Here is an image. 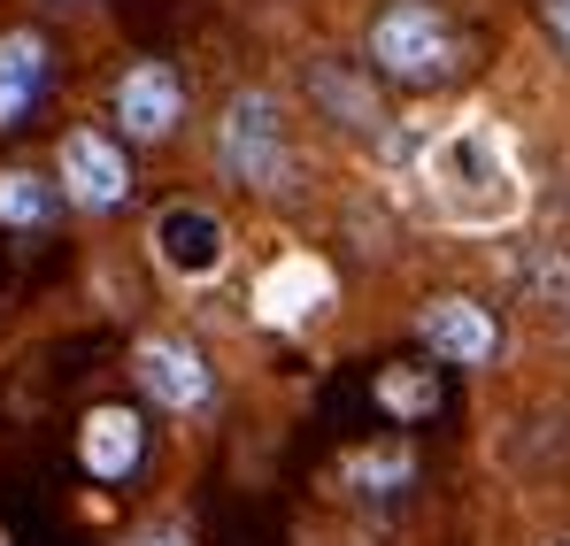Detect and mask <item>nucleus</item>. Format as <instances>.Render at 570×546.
Here are the masks:
<instances>
[{
	"label": "nucleus",
	"instance_id": "obj_16",
	"mask_svg": "<svg viewBox=\"0 0 570 546\" xmlns=\"http://www.w3.org/2000/svg\"><path fill=\"white\" fill-rule=\"evenodd\" d=\"M563 546H570V539H563Z\"/></svg>",
	"mask_w": 570,
	"mask_h": 546
},
{
	"label": "nucleus",
	"instance_id": "obj_13",
	"mask_svg": "<svg viewBox=\"0 0 570 546\" xmlns=\"http://www.w3.org/2000/svg\"><path fill=\"white\" fill-rule=\"evenodd\" d=\"M379 393H385V408H401V416H424V408H432V400H440V393H432V385H401V377H385Z\"/></svg>",
	"mask_w": 570,
	"mask_h": 546
},
{
	"label": "nucleus",
	"instance_id": "obj_8",
	"mask_svg": "<svg viewBox=\"0 0 570 546\" xmlns=\"http://www.w3.org/2000/svg\"><path fill=\"white\" fill-rule=\"evenodd\" d=\"M155 247H163V262H170L178 277H208L216 262H224V224H216L208 208H163Z\"/></svg>",
	"mask_w": 570,
	"mask_h": 546
},
{
	"label": "nucleus",
	"instance_id": "obj_10",
	"mask_svg": "<svg viewBox=\"0 0 570 546\" xmlns=\"http://www.w3.org/2000/svg\"><path fill=\"white\" fill-rule=\"evenodd\" d=\"M47 216H55V185L31 178V170H0V224L31 231V224H47Z\"/></svg>",
	"mask_w": 570,
	"mask_h": 546
},
{
	"label": "nucleus",
	"instance_id": "obj_15",
	"mask_svg": "<svg viewBox=\"0 0 570 546\" xmlns=\"http://www.w3.org/2000/svg\"><path fill=\"white\" fill-rule=\"evenodd\" d=\"M155 546H178V539H155Z\"/></svg>",
	"mask_w": 570,
	"mask_h": 546
},
{
	"label": "nucleus",
	"instance_id": "obj_11",
	"mask_svg": "<svg viewBox=\"0 0 570 546\" xmlns=\"http://www.w3.org/2000/svg\"><path fill=\"white\" fill-rule=\"evenodd\" d=\"M316 100H324V108H347L355 123H379V116H371V100H363V92L347 86L340 70H316Z\"/></svg>",
	"mask_w": 570,
	"mask_h": 546
},
{
	"label": "nucleus",
	"instance_id": "obj_12",
	"mask_svg": "<svg viewBox=\"0 0 570 546\" xmlns=\"http://www.w3.org/2000/svg\"><path fill=\"white\" fill-rule=\"evenodd\" d=\"M347 469H355V485H409V455L401 447L393 455H355Z\"/></svg>",
	"mask_w": 570,
	"mask_h": 546
},
{
	"label": "nucleus",
	"instance_id": "obj_6",
	"mask_svg": "<svg viewBox=\"0 0 570 546\" xmlns=\"http://www.w3.org/2000/svg\"><path fill=\"white\" fill-rule=\"evenodd\" d=\"M47 92V39L39 31H0V131H16Z\"/></svg>",
	"mask_w": 570,
	"mask_h": 546
},
{
	"label": "nucleus",
	"instance_id": "obj_9",
	"mask_svg": "<svg viewBox=\"0 0 570 546\" xmlns=\"http://www.w3.org/2000/svg\"><path fill=\"white\" fill-rule=\"evenodd\" d=\"M78 455H86L94 477H124L139 461V416L131 408H94L86 431H78Z\"/></svg>",
	"mask_w": 570,
	"mask_h": 546
},
{
	"label": "nucleus",
	"instance_id": "obj_4",
	"mask_svg": "<svg viewBox=\"0 0 570 546\" xmlns=\"http://www.w3.org/2000/svg\"><path fill=\"white\" fill-rule=\"evenodd\" d=\"M62 192H70L78 208H124V200H131V162H124V147L100 139V131H70V139H62Z\"/></svg>",
	"mask_w": 570,
	"mask_h": 546
},
{
	"label": "nucleus",
	"instance_id": "obj_1",
	"mask_svg": "<svg viewBox=\"0 0 570 546\" xmlns=\"http://www.w3.org/2000/svg\"><path fill=\"white\" fill-rule=\"evenodd\" d=\"M371 62H379V78L424 92V86H448L455 78L463 47H455V23L432 0H393L379 23H371Z\"/></svg>",
	"mask_w": 570,
	"mask_h": 546
},
{
	"label": "nucleus",
	"instance_id": "obj_3",
	"mask_svg": "<svg viewBox=\"0 0 570 546\" xmlns=\"http://www.w3.org/2000/svg\"><path fill=\"white\" fill-rule=\"evenodd\" d=\"M178 116H186V86H178L170 62H139V70L116 78V123H124V139H170Z\"/></svg>",
	"mask_w": 570,
	"mask_h": 546
},
{
	"label": "nucleus",
	"instance_id": "obj_2",
	"mask_svg": "<svg viewBox=\"0 0 570 546\" xmlns=\"http://www.w3.org/2000/svg\"><path fill=\"white\" fill-rule=\"evenodd\" d=\"M216 162L232 185H255V192H278L285 185V116L271 92H239L216 123Z\"/></svg>",
	"mask_w": 570,
	"mask_h": 546
},
{
	"label": "nucleus",
	"instance_id": "obj_7",
	"mask_svg": "<svg viewBox=\"0 0 570 546\" xmlns=\"http://www.w3.org/2000/svg\"><path fill=\"white\" fill-rule=\"evenodd\" d=\"M139 385H147L163 408H200V400H208V363L193 355L186 339H147V347H139Z\"/></svg>",
	"mask_w": 570,
	"mask_h": 546
},
{
	"label": "nucleus",
	"instance_id": "obj_5",
	"mask_svg": "<svg viewBox=\"0 0 570 546\" xmlns=\"http://www.w3.org/2000/svg\"><path fill=\"white\" fill-rule=\"evenodd\" d=\"M416 331H424V347H432L440 363H455V369L493 363V347H501V331H493V316H485L478 300H432V308L416 316Z\"/></svg>",
	"mask_w": 570,
	"mask_h": 546
},
{
	"label": "nucleus",
	"instance_id": "obj_14",
	"mask_svg": "<svg viewBox=\"0 0 570 546\" xmlns=\"http://www.w3.org/2000/svg\"><path fill=\"white\" fill-rule=\"evenodd\" d=\"M540 16H548V31H556V47L570 54V0H540Z\"/></svg>",
	"mask_w": 570,
	"mask_h": 546
}]
</instances>
